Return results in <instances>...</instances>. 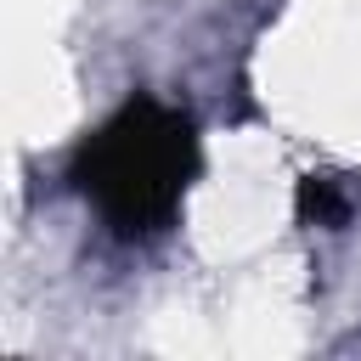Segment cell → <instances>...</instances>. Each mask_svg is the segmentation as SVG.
Returning <instances> with one entry per match:
<instances>
[{
    "label": "cell",
    "instance_id": "6da1fadb",
    "mask_svg": "<svg viewBox=\"0 0 361 361\" xmlns=\"http://www.w3.org/2000/svg\"><path fill=\"white\" fill-rule=\"evenodd\" d=\"M192 175H197V130L180 107L158 96H130L73 152V186L124 243L169 231Z\"/></svg>",
    "mask_w": 361,
    "mask_h": 361
},
{
    "label": "cell",
    "instance_id": "7a4b0ae2",
    "mask_svg": "<svg viewBox=\"0 0 361 361\" xmlns=\"http://www.w3.org/2000/svg\"><path fill=\"white\" fill-rule=\"evenodd\" d=\"M299 214H305L310 226L338 231V226H350V192H344L333 175H305V180H299Z\"/></svg>",
    "mask_w": 361,
    "mask_h": 361
}]
</instances>
